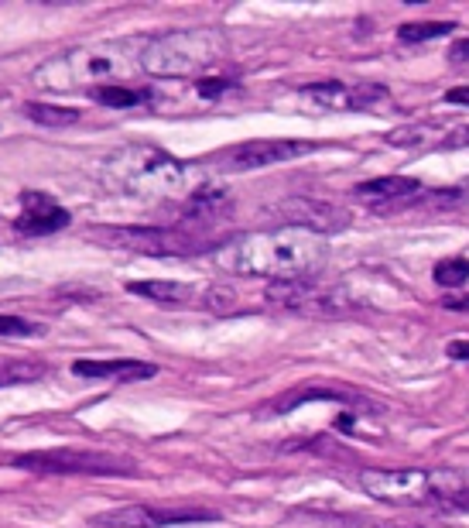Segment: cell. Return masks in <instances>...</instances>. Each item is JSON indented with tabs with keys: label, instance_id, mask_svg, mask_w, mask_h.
Here are the masks:
<instances>
[{
	"label": "cell",
	"instance_id": "17",
	"mask_svg": "<svg viewBox=\"0 0 469 528\" xmlns=\"http://www.w3.org/2000/svg\"><path fill=\"white\" fill-rule=\"evenodd\" d=\"M24 117H31L42 127H69L79 120V110L55 107V103H24Z\"/></svg>",
	"mask_w": 469,
	"mask_h": 528
},
{
	"label": "cell",
	"instance_id": "27",
	"mask_svg": "<svg viewBox=\"0 0 469 528\" xmlns=\"http://www.w3.org/2000/svg\"><path fill=\"white\" fill-rule=\"evenodd\" d=\"M449 62H469V38H459V42L449 45Z\"/></svg>",
	"mask_w": 469,
	"mask_h": 528
},
{
	"label": "cell",
	"instance_id": "28",
	"mask_svg": "<svg viewBox=\"0 0 469 528\" xmlns=\"http://www.w3.org/2000/svg\"><path fill=\"white\" fill-rule=\"evenodd\" d=\"M446 357L452 360H469V340H452L446 347Z\"/></svg>",
	"mask_w": 469,
	"mask_h": 528
},
{
	"label": "cell",
	"instance_id": "4",
	"mask_svg": "<svg viewBox=\"0 0 469 528\" xmlns=\"http://www.w3.org/2000/svg\"><path fill=\"white\" fill-rule=\"evenodd\" d=\"M226 55L220 28H179L151 38L141 52V69L155 79H185L216 66Z\"/></svg>",
	"mask_w": 469,
	"mask_h": 528
},
{
	"label": "cell",
	"instance_id": "3",
	"mask_svg": "<svg viewBox=\"0 0 469 528\" xmlns=\"http://www.w3.org/2000/svg\"><path fill=\"white\" fill-rule=\"evenodd\" d=\"M103 179L124 196L155 203V199L179 196L189 182V172L179 158H172L155 144H127L103 162Z\"/></svg>",
	"mask_w": 469,
	"mask_h": 528
},
{
	"label": "cell",
	"instance_id": "9",
	"mask_svg": "<svg viewBox=\"0 0 469 528\" xmlns=\"http://www.w3.org/2000/svg\"><path fill=\"white\" fill-rule=\"evenodd\" d=\"M315 151V144L309 141H291V138H261V141H244L233 144L216 155V165L233 168V172H250V168H268L291 162V158H302Z\"/></svg>",
	"mask_w": 469,
	"mask_h": 528
},
{
	"label": "cell",
	"instance_id": "12",
	"mask_svg": "<svg viewBox=\"0 0 469 528\" xmlns=\"http://www.w3.org/2000/svg\"><path fill=\"white\" fill-rule=\"evenodd\" d=\"M305 402H339V405L377 408V412H384V405H377L374 398L363 395V391H357V388H350V384H302V388L281 395L278 402L268 405V408H271V412H291V408H298Z\"/></svg>",
	"mask_w": 469,
	"mask_h": 528
},
{
	"label": "cell",
	"instance_id": "22",
	"mask_svg": "<svg viewBox=\"0 0 469 528\" xmlns=\"http://www.w3.org/2000/svg\"><path fill=\"white\" fill-rule=\"evenodd\" d=\"M387 100V90L380 83H360L353 86V110H367L374 107V103Z\"/></svg>",
	"mask_w": 469,
	"mask_h": 528
},
{
	"label": "cell",
	"instance_id": "18",
	"mask_svg": "<svg viewBox=\"0 0 469 528\" xmlns=\"http://www.w3.org/2000/svg\"><path fill=\"white\" fill-rule=\"evenodd\" d=\"M452 28H456L452 21H411V24H401L398 38L404 45H418V42H432V38H446Z\"/></svg>",
	"mask_w": 469,
	"mask_h": 528
},
{
	"label": "cell",
	"instance_id": "29",
	"mask_svg": "<svg viewBox=\"0 0 469 528\" xmlns=\"http://www.w3.org/2000/svg\"><path fill=\"white\" fill-rule=\"evenodd\" d=\"M442 306H446L449 312H469V295H446Z\"/></svg>",
	"mask_w": 469,
	"mask_h": 528
},
{
	"label": "cell",
	"instance_id": "26",
	"mask_svg": "<svg viewBox=\"0 0 469 528\" xmlns=\"http://www.w3.org/2000/svg\"><path fill=\"white\" fill-rule=\"evenodd\" d=\"M226 86H230V83H226V79H202L196 90H199L202 96H220V93L226 90Z\"/></svg>",
	"mask_w": 469,
	"mask_h": 528
},
{
	"label": "cell",
	"instance_id": "16",
	"mask_svg": "<svg viewBox=\"0 0 469 528\" xmlns=\"http://www.w3.org/2000/svg\"><path fill=\"white\" fill-rule=\"evenodd\" d=\"M305 100H312L319 110H353V86L326 79V83H312L302 90Z\"/></svg>",
	"mask_w": 469,
	"mask_h": 528
},
{
	"label": "cell",
	"instance_id": "25",
	"mask_svg": "<svg viewBox=\"0 0 469 528\" xmlns=\"http://www.w3.org/2000/svg\"><path fill=\"white\" fill-rule=\"evenodd\" d=\"M442 148H469V127H456V131L442 141Z\"/></svg>",
	"mask_w": 469,
	"mask_h": 528
},
{
	"label": "cell",
	"instance_id": "6",
	"mask_svg": "<svg viewBox=\"0 0 469 528\" xmlns=\"http://www.w3.org/2000/svg\"><path fill=\"white\" fill-rule=\"evenodd\" d=\"M14 467L31 474H86V477H131V463H120L107 453H79V450H38L14 456Z\"/></svg>",
	"mask_w": 469,
	"mask_h": 528
},
{
	"label": "cell",
	"instance_id": "19",
	"mask_svg": "<svg viewBox=\"0 0 469 528\" xmlns=\"http://www.w3.org/2000/svg\"><path fill=\"white\" fill-rule=\"evenodd\" d=\"M93 100L124 110V107H137V103H148L151 93L148 90H131V86H100V90H93Z\"/></svg>",
	"mask_w": 469,
	"mask_h": 528
},
{
	"label": "cell",
	"instance_id": "24",
	"mask_svg": "<svg viewBox=\"0 0 469 528\" xmlns=\"http://www.w3.org/2000/svg\"><path fill=\"white\" fill-rule=\"evenodd\" d=\"M35 333H42L35 323H28V319H21V316H4V312H0V336H35Z\"/></svg>",
	"mask_w": 469,
	"mask_h": 528
},
{
	"label": "cell",
	"instance_id": "1",
	"mask_svg": "<svg viewBox=\"0 0 469 528\" xmlns=\"http://www.w3.org/2000/svg\"><path fill=\"white\" fill-rule=\"evenodd\" d=\"M216 264L230 275L295 282V278H315V271L326 264V244L319 234L298 227L257 230L226 240L216 251Z\"/></svg>",
	"mask_w": 469,
	"mask_h": 528
},
{
	"label": "cell",
	"instance_id": "8",
	"mask_svg": "<svg viewBox=\"0 0 469 528\" xmlns=\"http://www.w3.org/2000/svg\"><path fill=\"white\" fill-rule=\"evenodd\" d=\"M425 196L428 189L418 179H408V175H380V179L360 182L353 189V199H360L367 210H374L380 216L418 210V206H425Z\"/></svg>",
	"mask_w": 469,
	"mask_h": 528
},
{
	"label": "cell",
	"instance_id": "21",
	"mask_svg": "<svg viewBox=\"0 0 469 528\" xmlns=\"http://www.w3.org/2000/svg\"><path fill=\"white\" fill-rule=\"evenodd\" d=\"M45 367L31 364V360H14V364H0V388L4 384H21V381H35L42 378Z\"/></svg>",
	"mask_w": 469,
	"mask_h": 528
},
{
	"label": "cell",
	"instance_id": "11",
	"mask_svg": "<svg viewBox=\"0 0 469 528\" xmlns=\"http://www.w3.org/2000/svg\"><path fill=\"white\" fill-rule=\"evenodd\" d=\"M274 213L285 220V227L309 230V234H339V230L350 227V213L339 210L336 203L326 199H312V196H291L285 203L274 206Z\"/></svg>",
	"mask_w": 469,
	"mask_h": 528
},
{
	"label": "cell",
	"instance_id": "5",
	"mask_svg": "<svg viewBox=\"0 0 469 528\" xmlns=\"http://www.w3.org/2000/svg\"><path fill=\"white\" fill-rule=\"evenodd\" d=\"M360 484L380 504H425L432 498H449V494L463 491V480L456 474L418 467H398V470L370 467L360 474Z\"/></svg>",
	"mask_w": 469,
	"mask_h": 528
},
{
	"label": "cell",
	"instance_id": "14",
	"mask_svg": "<svg viewBox=\"0 0 469 528\" xmlns=\"http://www.w3.org/2000/svg\"><path fill=\"white\" fill-rule=\"evenodd\" d=\"M72 374L76 378H107V381H144V378H155L158 367L155 364H141V360H76L72 364Z\"/></svg>",
	"mask_w": 469,
	"mask_h": 528
},
{
	"label": "cell",
	"instance_id": "2",
	"mask_svg": "<svg viewBox=\"0 0 469 528\" xmlns=\"http://www.w3.org/2000/svg\"><path fill=\"white\" fill-rule=\"evenodd\" d=\"M134 66H141V59H134L131 45L103 42L59 52L55 59L42 62L31 79H35V86L55 93H69L79 90V86L100 90V86H124V79L131 76Z\"/></svg>",
	"mask_w": 469,
	"mask_h": 528
},
{
	"label": "cell",
	"instance_id": "23",
	"mask_svg": "<svg viewBox=\"0 0 469 528\" xmlns=\"http://www.w3.org/2000/svg\"><path fill=\"white\" fill-rule=\"evenodd\" d=\"M435 127L432 124H411V127H398V131L387 134V144H398V148H404V144H418L425 141V134H432Z\"/></svg>",
	"mask_w": 469,
	"mask_h": 528
},
{
	"label": "cell",
	"instance_id": "15",
	"mask_svg": "<svg viewBox=\"0 0 469 528\" xmlns=\"http://www.w3.org/2000/svg\"><path fill=\"white\" fill-rule=\"evenodd\" d=\"M127 292L158 302V306H189L196 299V292L182 282H127Z\"/></svg>",
	"mask_w": 469,
	"mask_h": 528
},
{
	"label": "cell",
	"instance_id": "31",
	"mask_svg": "<svg viewBox=\"0 0 469 528\" xmlns=\"http://www.w3.org/2000/svg\"><path fill=\"white\" fill-rule=\"evenodd\" d=\"M377 528H422V525H377Z\"/></svg>",
	"mask_w": 469,
	"mask_h": 528
},
{
	"label": "cell",
	"instance_id": "30",
	"mask_svg": "<svg viewBox=\"0 0 469 528\" xmlns=\"http://www.w3.org/2000/svg\"><path fill=\"white\" fill-rule=\"evenodd\" d=\"M446 103H466V107H469V90H449Z\"/></svg>",
	"mask_w": 469,
	"mask_h": 528
},
{
	"label": "cell",
	"instance_id": "7",
	"mask_svg": "<svg viewBox=\"0 0 469 528\" xmlns=\"http://www.w3.org/2000/svg\"><path fill=\"white\" fill-rule=\"evenodd\" d=\"M90 240H103L110 247H124L137 254H192L199 251V237L185 230H161V227H103L90 230Z\"/></svg>",
	"mask_w": 469,
	"mask_h": 528
},
{
	"label": "cell",
	"instance_id": "10",
	"mask_svg": "<svg viewBox=\"0 0 469 528\" xmlns=\"http://www.w3.org/2000/svg\"><path fill=\"white\" fill-rule=\"evenodd\" d=\"M216 511L206 508H151V504H127L103 515H93V525L100 528H165L185 522H216Z\"/></svg>",
	"mask_w": 469,
	"mask_h": 528
},
{
	"label": "cell",
	"instance_id": "20",
	"mask_svg": "<svg viewBox=\"0 0 469 528\" xmlns=\"http://www.w3.org/2000/svg\"><path fill=\"white\" fill-rule=\"evenodd\" d=\"M435 282L442 288H459L469 282V258H449L435 264Z\"/></svg>",
	"mask_w": 469,
	"mask_h": 528
},
{
	"label": "cell",
	"instance_id": "13",
	"mask_svg": "<svg viewBox=\"0 0 469 528\" xmlns=\"http://www.w3.org/2000/svg\"><path fill=\"white\" fill-rule=\"evenodd\" d=\"M21 206H24V213L14 227H18V234L24 237H42V234H55V230L69 227V213L62 210L59 203H52V196H45V192L28 189L21 196Z\"/></svg>",
	"mask_w": 469,
	"mask_h": 528
}]
</instances>
